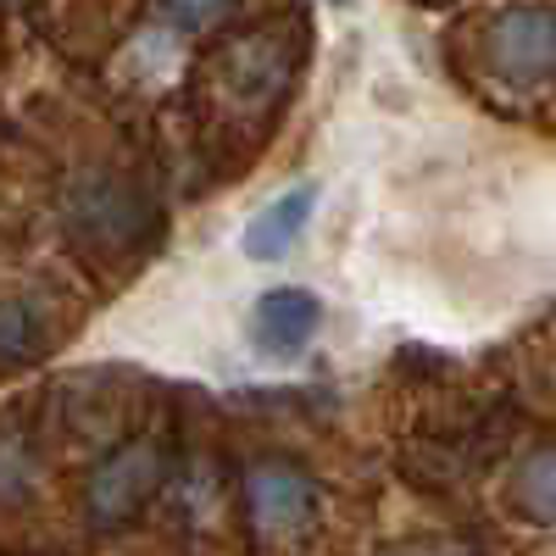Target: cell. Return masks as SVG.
<instances>
[{
  "instance_id": "cell-1",
  "label": "cell",
  "mask_w": 556,
  "mask_h": 556,
  "mask_svg": "<svg viewBox=\"0 0 556 556\" xmlns=\"http://www.w3.org/2000/svg\"><path fill=\"white\" fill-rule=\"evenodd\" d=\"M162 479H167V445L162 440H128V445H117L96 468L89 490H84L89 523H96V529H123L139 506L162 490Z\"/></svg>"
},
{
  "instance_id": "cell-2",
  "label": "cell",
  "mask_w": 556,
  "mask_h": 556,
  "mask_svg": "<svg viewBox=\"0 0 556 556\" xmlns=\"http://www.w3.org/2000/svg\"><path fill=\"white\" fill-rule=\"evenodd\" d=\"M490 67L518 89L545 84L556 73V12L551 7H506L490 23Z\"/></svg>"
},
{
  "instance_id": "cell-3",
  "label": "cell",
  "mask_w": 556,
  "mask_h": 556,
  "mask_svg": "<svg viewBox=\"0 0 556 556\" xmlns=\"http://www.w3.org/2000/svg\"><path fill=\"white\" fill-rule=\"evenodd\" d=\"M245 513H251L262 540H290L317 513V484L295 468V462L262 456L245 468Z\"/></svg>"
},
{
  "instance_id": "cell-4",
  "label": "cell",
  "mask_w": 556,
  "mask_h": 556,
  "mask_svg": "<svg viewBox=\"0 0 556 556\" xmlns=\"http://www.w3.org/2000/svg\"><path fill=\"white\" fill-rule=\"evenodd\" d=\"M139 223H146V195L117 173H89L67 195V228L84 245H128Z\"/></svg>"
},
{
  "instance_id": "cell-5",
  "label": "cell",
  "mask_w": 556,
  "mask_h": 556,
  "mask_svg": "<svg viewBox=\"0 0 556 556\" xmlns=\"http://www.w3.org/2000/svg\"><path fill=\"white\" fill-rule=\"evenodd\" d=\"M317 317H323L317 295H306V290H267L256 301V312H251V340H256L262 356L290 362V356H301L312 345Z\"/></svg>"
},
{
  "instance_id": "cell-6",
  "label": "cell",
  "mask_w": 556,
  "mask_h": 556,
  "mask_svg": "<svg viewBox=\"0 0 556 556\" xmlns=\"http://www.w3.org/2000/svg\"><path fill=\"white\" fill-rule=\"evenodd\" d=\"M312 212H317V184H295V190L273 195V201L245 223L240 251H245L251 262H278V256H290V245L306 235Z\"/></svg>"
},
{
  "instance_id": "cell-7",
  "label": "cell",
  "mask_w": 556,
  "mask_h": 556,
  "mask_svg": "<svg viewBox=\"0 0 556 556\" xmlns=\"http://www.w3.org/2000/svg\"><path fill=\"white\" fill-rule=\"evenodd\" d=\"M51 340V317H45L39 301L28 295H7L0 301V367H23L45 351Z\"/></svg>"
},
{
  "instance_id": "cell-8",
  "label": "cell",
  "mask_w": 556,
  "mask_h": 556,
  "mask_svg": "<svg viewBox=\"0 0 556 556\" xmlns=\"http://www.w3.org/2000/svg\"><path fill=\"white\" fill-rule=\"evenodd\" d=\"M513 506L534 523H556V445L523 451L518 473H513Z\"/></svg>"
},
{
  "instance_id": "cell-9",
  "label": "cell",
  "mask_w": 556,
  "mask_h": 556,
  "mask_svg": "<svg viewBox=\"0 0 556 556\" xmlns=\"http://www.w3.org/2000/svg\"><path fill=\"white\" fill-rule=\"evenodd\" d=\"M235 7H240V0H151V12L167 28H178V34H201V28L223 23Z\"/></svg>"
},
{
  "instance_id": "cell-10",
  "label": "cell",
  "mask_w": 556,
  "mask_h": 556,
  "mask_svg": "<svg viewBox=\"0 0 556 556\" xmlns=\"http://www.w3.org/2000/svg\"><path fill=\"white\" fill-rule=\"evenodd\" d=\"M34 484V456L23 445V434H0V495L17 501Z\"/></svg>"
},
{
  "instance_id": "cell-11",
  "label": "cell",
  "mask_w": 556,
  "mask_h": 556,
  "mask_svg": "<svg viewBox=\"0 0 556 556\" xmlns=\"http://www.w3.org/2000/svg\"><path fill=\"white\" fill-rule=\"evenodd\" d=\"M334 7H351V0H334Z\"/></svg>"
}]
</instances>
